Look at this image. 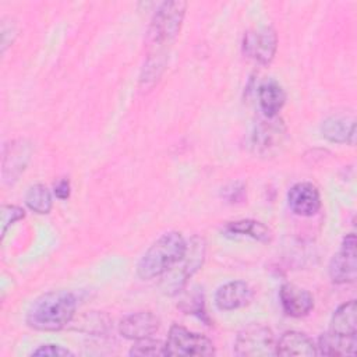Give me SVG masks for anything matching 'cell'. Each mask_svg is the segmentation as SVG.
I'll return each instance as SVG.
<instances>
[{
    "mask_svg": "<svg viewBox=\"0 0 357 357\" xmlns=\"http://www.w3.org/2000/svg\"><path fill=\"white\" fill-rule=\"evenodd\" d=\"M187 3L185 1H166L155 13L149 31H148V43L152 49V54L148 59L146 71L153 68V77L160 74V70L165 64V49L180 31Z\"/></svg>",
    "mask_w": 357,
    "mask_h": 357,
    "instance_id": "cell-1",
    "label": "cell"
},
{
    "mask_svg": "<svg viewBox=\"0 0 357 357\" xmlns=\"http://www.w3.org/2000/svg\"><path fill=\"white\" fill-rule=\"evenodd\" d=\"M77 300L67 290H52L43 293L29 305L26 325L35 331L54 332L63 329L75 314Z\"/></svg>",
    "mask_w": 357,
    "mask_h": 357,
    "instance_id": "cell-2",
    "label": "cell"
},
{
    "mask_svg": "<svg viewBox=\"0 0 357 357\" xmlns=\"http://www.w3.org/2000/svg\"><path fill=\"white\" fill-rule=\"evenodd\" d=\"M187 243L178 231L162 234L141 257L137 264V275L151 280L167 273L184 257Z\"/></svg>",
    "mask_w": 357,
    "mask_h": 357,
    "instance_id": "cell-3",
    "label": "cell"
},
{
    "mask_svg": "<svg viewBox=\"0 0 357 357\" xmlns=\"http://www.w3.org/2000/svg\"><path fill=\"white\" fill-rule=\"evenodd\" d=\"M215 354V346L206 336L191 332L181 325H173L169 329L165 342V356H195L209 357Z\"/></svg>",
    "mask_w": 357,
    "mask_h": 357,
    "instance_id": "cell-4",
    "label": "cell"
},
{
    "mask_svg": "<svg viewBox=\"0 0 357 357\" xmlns=\"http://www.w3.org/2000/svg\"><path fill=\"white\" fill-rule=\"evenodd\" d=\"M273 332L262 324H250L243 328L234 340V354L238 357L276 356Z\"/></svg>",
    "mask_w": 357,
    "mask_h": 357,
    "instance_id": "cell-5",
    "label": "cell"
},
{
    "mask_svg": "<svg viewBox=\"0 0 357 357\" xmlns=\"http://www.w3.org/2000/svg\"><path fill=\"white\" fill-rule=\"evenodd\" d=\"M278 36L272 26H259L248 31L243 38V52L261 64H269L275 57Z\"/></svg>",
    "mask_w": 357,
    "mask_h": 357,
    "instance_id": "cell-6",
    "label": "cell"
},
{
    "mask_svg": "<svg viewBox=\"0 0 357 357\" xmlns=\"http://www.w3.org/2000/svg\"><path fill=\"white\" fill-rule=\"evenodd\" d=\"M286 138V126L276 117H264L259 120L251 134V146L255 153L271 155L278 151Z\"/></svg>",
    "mask_w": 357,
    "mask_h": 357,
    "instance_id": "cell-7",
    "label": "cell"
},
{
    "mask_svg": "<svg viewBox=\"0 0 357 357\" xmlns=\"http://www.w3.org/2000/svg\"><path fill=\"white\" fill-rule=\"evenodd\" d=\"M329 276L336 284L353 283L357 276L356 268V236L347 234L342 241V248L329 262Z\"/></svg>",
    "mask_w": 357,
    "mask_h": 357,
    "instance_id": "cell-8",
    "label": "cell"
},
{
    "mask_svg": "<svg viewBox=\"0 0 357 357\" xmlns=\"http://www.w3.org/2000/svg\"><path fill=\"white\" fill-rule=\"evenodd\" d=\"M289 208L298 216H312L321 208V195L312 183H297L287 192Z\"/></svg>",
    "mask_w": 357,
    "mask_h": 357,
    "instance_id": "cell-9",
    "label": "cell"
},
{
    "mask_svg": "<svg viewBox=\"0 0 357 357\" xmlns=\"http://www.w3.org/2000/svg\"><path fill=\"white\" fill-rule=\"evenodd\" d=\"M159 318L155 314L139 311L124 317L119 324V332L126 339L139 340L151 337L159 329Z\"/></svg>",
    "mask_w": 357,
    "mask_h": 357,
    "instance_id": "cell-10",
    "label": "cell"
},
{
    "mask_svg": "<svg viewBox=\"0 0 357 357\" xmlns=\"http://www.w3.org/2000/svg\"><path fill=\"white\" fill-rule=\"evenodd\" d=\"M279 300L284 314L293 318L305 317L314 308V298L311 293L293 283H284L280 287Z\"/></svg>",
    "mask_w": 357,
    "mask_h": 357,
    "instance_id": "cell-11",
    "label": "cell"
},
{
    "mask_svg": "<svg viewBox=\"0 0 357 357\" xmlns=\"http://www.w3.org/2000/svg\"><path fill=\"white\" fill-rule=\"evenodd\" d=\"M254 291L248 283L233 280L222 284L215 293V304L222 311H231L245 307L251 303Z\"/></svg>",
    "mask_w": 357,
    "mask_h": 357,
    "instance_id": "cell-12",
    "label": "cell"
},
{
    "mask_svg": "<svg viewBox=\"0 0 357 357\" xmlns=\"http://www.w3.org/2000/svg\"><path fill=\"white\" fill-rule=\"evenodd\" d=\"M276 356H304V357H314L318 356L317 346L303 332L297 331H287L284 332L279 340L276 342Z\"/></svg>",
    "mask_w": 357,
    "mask_h": 357,
    "instance_id": "cell-13",
    "label": "cell"
},
{
    "mask_svg": "<svg viewBox=\"0 0 357 357\" xmlns=\"http://www.w3.org/2000/svg\"><path fill=\"white\" fill-rule=\"evenodd\" d=\"M31 156V146L25 141H13L4 148L3 153V176L4 178L17 180L24 172Z\"/></svg>",
    "mask_w": 357,
    "mask_h": 357,
    "instance_id": "cell-14",
    "label": "cell"
},
{
    "mask_svg": "<svg viewBox=\"0 0 357 357\" xmlns=\"http://www.w3.org/2000/svg\"><path fill=\"white\" fill-rule=\"evenodd\" d=\"M321 134L331 142L353 145L356 138V121L353 117L331 116L322 121Z\"/></svg>",
    "mask_w": 357,
    "mask_h": 357,
    "instance_id": "cell-15",
    "label": "cell"
},
{
    "mask_svg": "<svg viewBox=\"0 0 357 357\" xmlns=\"http://www.w3.org/2000/svg\"><path fill=\"white\" fill-rule=\"evenodd\" d=\"M357 337L356 336H343L333 332H325L318 339L317 351L318 354L328 357H344L356 356Z\"/></svg>",
    "mask_w": 357,
    "mask_h": 357,
    "instance_id": "cell-16",
    "label": "cell"
},
{
    "mask_svg": "<svg viewBox=\"0 0 357 357\" xmlns=\"http://www.w3.org/2000/svg\"><path fill=\"white\" fill-rule=\"evenodd\" d=\"M286 102V93L276 81H266L258 88V103L265 117H276Z\"/></svg>",
    "mask_w": 357,
    "mask_h": 357,
    "instance_id": "cell-17",
    "label": "cell"
},
{
    "mask_svg": "<svg viewBox=\"0 0 357 357\" xmlns=\"http://www.w3.org/2000/svg\"><path fill=\"white\" fill-rule=\"evenodd\" d=\"M329 332L343 336H356L357 333V318H356V301L350 300L339 305L332 318L329 325Z\"/></svg>",
    "mask_w": 357,
    "mask_h": 357,
    "instance_id": "cell-18",
    "label": "cell"
},
{
    "mask_svg": "<svg viewBox=\"0 0 357 357\" xmlns=\"http://www.w3.org/2000/svg\"><path fill=\"white\" fill-rule=\"evenodd\" d=\"M225 233L231 236H247L261 243H269L273 237L268 226L254 219H241L236 222H229L225 226Z\"/></svg>",
    "mask_w": 357,
    "mask_h": 357,
    "instance_id": "cell-19",
    "label": "cell"
},
{
    "mask_svg": "<svg viewBox=\"0 0 357 357\" xmlns=\"http://www.w3.org/2000/svg\"><path fill=\"white\" fill-rule=\"evenodd\" d=\"M52 194L43 184L31 185L25 192V205L36 213H49L52 209Z\"/></svg>",
    "mask_w": 357,
    "mask_h": 357,
    "instance_id": "cell-20",
    "label": "cell"
},
{
    "mask_svg": "<svg viewBox=\"0 0 357 357\" xmlns=\"http://www.w3.org/2000/svg\"><path fill=\"white\" fill-rule=\"evenodd\" d=\"M130 356H149V357H156V356H165V343L160 340H155L151 337L139 339L135 340L134 346L128 351Z\"/></svg>",
    "mask_w": 357,
    "mask_h": 357,
    "instance_id": "cell-21",
    "label": "cell"
},
{
    "mask_svg": "<svg viewBox=\"0 0 357 357\" xmlns=\"http://www.w3.org/2000/svg\"><path fill=\"white\" fill-rule=\"evenodd\" d=\"M24 216H25V212L22 208L17 205H3L1 206V237L6 236L7 229L13 223L22 219Z\"/></svg>",
    "mask_w": 357,
    "mask_h": 357,
    "instance_id": "cell-22",
    "label": "cell"
},
{
    "mask_svg": "<svg viewBox=\"0 0 357 357\" xmlns=\"http://www.w3.org/2000/svg\"><path fill=\"white\" fill-rule=\"evenodd\" d=\"M32 356H40V357H64V356H74L68 349L60 346V344H42L38 349H35Z\"/></svg>",
    "mask_w": 357,
    "mask_h": 357,
    "instance_id": "cell-23",
    "label": "cell"
},
{
    "mask_svg": "<svg viewBox=\"0 0 357 357\" xmlns=\"http://www.w3.org/2000/svg\"><path fill=\"white\" fill-rule=\"evenodd\" d=\"M70 191H71V187L67 178H63L57 184H54V195L59 199H67L70 197Z\"/></svg>",
    "mask_w": 357,
    "mask_h": 357,
    "instance_id": "cell-24",
    "label": "cell"
}]
</instances>
